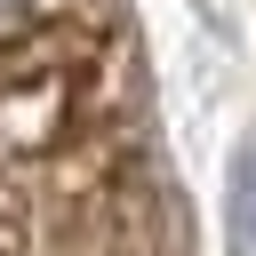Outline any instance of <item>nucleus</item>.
Segmentation results:
<instances>
[{"label": "nucleus", "instance_id": "1", "mask_svg": "<svg viewBox=\"0 0 256 256\" xmlns=\"http://www.w3.org/2000/svg\"><path fill=\"white\" fill-rule=\"evenodd\" d=\"M232 192H240V200H232V240L256 256V168H248V160H240V184H232Z\"/></svg>", "mask_w": 256, "mask_h": 256}, {"label": "nucleus", "instance_id": "2", "mask_svg": "<svg viewBox=\"0 0 256 256\" xmlns=\"http://www.w3.org/2000/svg\"><path fill=\"white\" fill-rule=\"evenodd\" d=\"M16 16H32V0H0V24H16Z\"/></svg>", "mask_w": 256, "mask_h": 256}]
</instances>
